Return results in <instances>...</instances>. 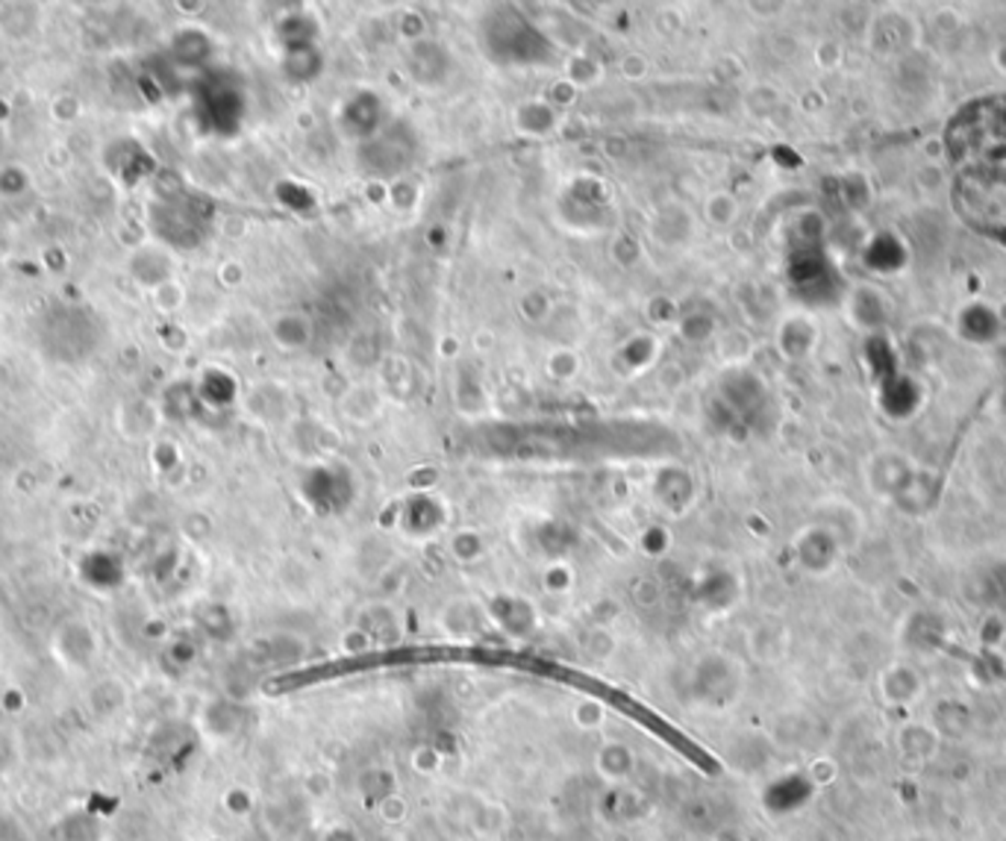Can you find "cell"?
Returning <instances> with one entry per match:
<instances>
[{
  "instance_id": "cell-1",
  "label": "cell",
  "mask_w": 1006,
  "mask_h": 841,
  "mask_svg": "<svg viewBox=\"0 0 1006 841\" xmlns=\"http://www.w3.org/2000/svg\"><path fill=\"white\" fill-rule=\"evenodd\" d=\"M965 221L1006 242V98L971 106L948 136Z\"/></svg>"
}]
</instances>
